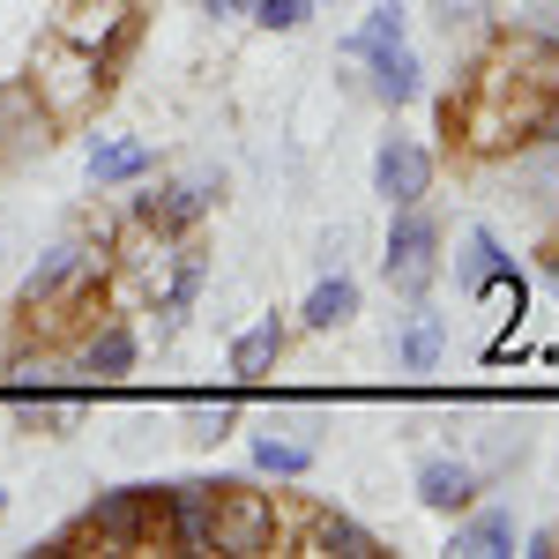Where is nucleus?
I'll return each instance as SVG.
<instances>
[{"label": "nucleus", "mask_w": 559, "mask_h": 559, "mask_svg": "<svg viewBox=\"0 0 559 559\" xmlns=\"http://www.w3.org/2000/svg\"><path fill=\"white\" fill-rule=\"evenodd\" d=\"M68 545H112V552L173 545V492H165V485H112V492H97L68 530L45 537V552H68Z\"/></svg>", "instance_id": "1"}, {"label": "nucleus", "mask_w": 559, "mask_h": 559, "mask_svg": "<svg viewBox=\"0 0 559 559\" xmlns=\"http://www.w3.org/2000/svg\"><path fill=\"white\" fill-rule=\"evenodd\" d=\"M216 492V552H239V559H261L284 545V515H276V492H261L247 477H224L210 485Z\"/></svg>", "instance_id": "2"}, {"label": "nucleus", "mask_w": 559, "mask_h": 559, "mask_svg": "<svg viewBox=\"0 0 559 559\" xmlns=\"http://www.w3.org/2000/svg\"><path fill=\"white\" fill-rule=\"evenodd\" d=\"M381 269H388V292H403V299H426L432 276H440V216H426L418 202H411V210H395Z\"/></svg>", "instance_id": "3"}, {"label": "nucleus", "mask_w": 559, "mask_h": 559, "mask_svg": "<svg viewBox=\"0 0 559 559\" xmlns=\"http://www.w3.org/2000/svg\"><path fill=\"white\" fill-rule=\"evenodd\" d=\"M216 194H224V179H216V173L165 179L157 194H134V224L157 231V239H179V231H194V224L216 210Z\"/></svg>", "instance_id": "4"}, {"label": "nucleus", "mask_w": 559, "mask_h": 559, "mask_svg": "<svg viewBox=\"0 0 559 559\" xmlns=\"http://www.w3.org/2000/svg\"><path fill=\"white\" fill-rule=\"evenodd\" d=\"M373 194H381L388 210H411V202L432 194V150L418 134H381V150H373Z\"/></svg>", "instance_id": "5"}, {"label": "nucleus", "mask_w": 559, "mask_h": 559, "mask_svg": "<svg viewBox=\"0 0 559 559\" xmlns=\"http://www.w3.org/2000/svg\"><path fill=\"white\" fill-rule=\"evenodd\" d=\"M38 90H45V112H52V120H75L90 97L105 90V60L83 52L75 38H60V52L38 68Z\"/></svg>", "instance_id": "6"}, {"label": "nucleus", "mask_w": 559, "mask_h": 559, "mask_svg": "<svg viewBox=\"0 0 559 559\" xmlns=\"http://www.w3.org/2000/svg\"><path fill=\"white\" fill-rule=\"evenodd\" d=\"M134 358H142V336H134V321L105 313V321H90L83 344H75V373H90V381H128Z\"/></svg>", "instance_id": "7"}, {"label": "nucleus", "mask_w": 559, "mask_h": 559, "mask_svg": "<svg viewBox=\"0 0 559 559\" xmlns=\"http://www.w3.org/2000/svg\"><path fill=\"white\" fill-rule=\"evenodd\" d=\"M440 358H448V313L411 299L403 321H395V366L403 373H440Z\"/></svg>", "instance_id": "8"}, {"label": "nucleus", "mask_w": 559, "mask_h": 559, "mask_svg": "<svg viewBox=\"0 0 559 559\" xmlns=\"http://www.w3.org/2000/svg\"><path fill=\"white\" fill-rule=\"evenodd\" d=\"M173 269H165V292H157V329L173 336L179 321L194 313V299H202V284H210V247H194V239H179L173 254Z\"/></svg>", "instance_id": "9"}, {"label": "nucleus", "mask_w": 559, "mask_h": 559, "mask_svg": "<svg viewBox=\"0 0 559 559\" xmlns=\"http://www.w3.org/2000/svg\"><path fill=\"white\" fill-rule=\"evenodd\" d=\"M90 187L97 194H112V187H142V179L157 173V150L150 142H134V134H105V142H90Z\"/></svg>", "instance_id": "10"}, {"label": "nucleus", "mask_w": 559, "mask_h": 559, "mask_svg": "<svg viewBox=\"0 0 559 559\" xmlns=\"http://www.w3.org/2000/svg\"><path fill=\"white\" fill-rule=\"evenodd\" d=\"M477 492H485V477H477V463H463V455H426V463H418V500H426L432 515H463Z\"/></svg>", "instance_id": "11"}, {"label": "nucleus", "mask_w": 559, "mask_h": 559, "mask_svg": "<svg viewBox=\"0 0 559 559\" xmlns=\"http://www.w3.org/2000/svg\"><path fill=\"white\" fill-rule=\"evenodd\" d=\"M173 492V552H216V492L202 477L165 485Z\"/></svg>", "instance_id": "12"}, {"label": "nucleus", "mask_w": 559, "mask_h": 559, "mask_svg": "<svg viewBox=\"0 0 559 559\" xmlns=\"http://www.w3.org/2000/svg\"><path fill=\"white\" fill-rule=\"evenodd\" d=\"M284 344H292V329H284V321H276V313H261L254 329H239V336H231V381H269V373H276V358H284Z\"/></svg>", "instance_id": "13"}, {"label": "nucleus", "mask_w": 559, "mask_h": 559, "mask_svg": "<svg viewBox=\"0 0 559 559\" xmlns=\"http://www.w3.org/2000/svg\"><path fill=\"white\" fill-rule=\"evenodd\" d=\"M15 432H68L83 426V395H52V388H8Z\"/></svg>", "instance_id": "14"}, {"label": "nucleus", "mask_w": 559, "mask_h": 559, "mask_svg": "<svg viewBox=\"0 0 559 559\" xmlns=\"http://www.w3.org/2000/svg\"><path fill=\"white\" fill-rule=\"evenodd\" d=\"M350 313H358V276H344V269H336V276H321V284L306 292V306H299V321L313 329V336L344 329Z\"/></svg>", "instance_id": "15"}, {"label": "nucleus", "mask_w": 559, "mask_h": 559, "mask_svg": "<svg viewBox=\"0 0 559 559\" xmlns=\"http://www.w3.org/2000/svg\"><path fill=\"white\" fill-rule=\"evenodd\" d=\"M366 68H373V97L381 105H411L418 97V52L411 45H381V52H366Z\"/></svg>", "instance_id": "16"}, {"label": "nucleus", "mask_w": 559, "mask_h": 559, "mask_svg": "<svg viewBox=\"0 0 559 559\" xmlns=\"http://www.w3.org/2000/svg\"><path fill=\"white\" fill-rule=\"evenodd\" d=\"M306 552H329V559H381V537L358 530L350 515H313L306 530Z\"/></svg>", "instance_id": "17"}, {"label": "nucleus", "mask_w": 559, "mask_h": 559, "mask_svg": "<svg viewBox=\"0 0 559 559\" xmlns=\"http://www.w3.org/2000/svg\"><path fill=\"white\" fill-rule=\"evenodd\" d=\"M247 455H254V471L261 477H306L313 471V448H306V440H292V432H254V440H247Z\"/></svg>", "instance_id": "18"}, {"label": "nucleus", "mask_w": 559, "mask_h": 559, "mask_svg": "<svg viewBox=\"0 0 559 559\" xmlns=\"http://www.w3.org/2000/svg\"><path fill=\"white\" fill-rule=\"evenodd\" d=\"M500 269H508V254H500V239H492V231H485V224H477V231H463V254H455V284H463V292H485V284H492V276H500Z\"/></svg>", "instance_id": "19"}, {"label": "nucleus", "mask_w": 559, "mask_h": 559, "mask_svg": "<svg viewBox=\"0 0 559 559\" xmlns=\"http://www.w3.org/2000/svg\"><path fill=\"white\" fill-rule=\"evenodd\" d=\"M455 552H471V559H508V552H515V515H500V508L471 515L463 530H455Z\"/></svg>", "instance_id": "20"}, {"label": "nucleus", "mask_w": 559, "mask_h": 559, "mask_svg": "<svg viewBox=\"0 0 559 559\" xmlns=\"http://www.w3.org/2000/svg\"><path fill=\"white\" fill-rule=\"evenodd\" d=\"M381 45H403V8H395V0H381V8L350 31L344 52H350V60H366V52H381Z\"/></svg>", "instance_id": "21"}, {"label": "nucleus", "mask_w": 559, "mask_h": 559, "mask_svg": "<svg viewBox=\"0 0 559 559\" xmlns=\"http://www.w3.org/2000/svg\"><path fill=\"white\" fill-rule=\"evenodd\" d=\"M231 426H239V403H231V395H216V403H187V440L216 448Z\"/></svg>", "instance_id": "22"}, {"label": "nucleus", "mask_w": 559, "mask_h": 559, "mask_svg": "<svg viewBox=\"0 0 559 559\" xmlns=\"http://www.w3.org/2000/svg\"><path fill=\"white\" fill-rule=\"evenodd\" d=\"M515 31L522 38L559 45V0H515Z\"/></svg>", "instance_id": "23"}, {"label": "nucleus", "mask_w": 559, "mask_h": 559, "mask_svg": "<svg viewBox=\"0 0 559 559\" xmlns=\"http://www.w3.org/2000/svg\"><path fill=\"white\" fill-rule=\"evenodd\" d=\"M485 15H492V0H432V23H440L448 38H455V31H477Z\"/></svg>", "instance_id": "24"}, {"label": "nucleus", "mask_w": 559, "mask_h": 559, "mask_svg": "<svg viewBox=\"0 0 559 559\" xmlns=\"http://www.w3.org/2000/svg\"><path fill=\"white\" fill-rule=\"evenodd\" d=\"M247 15H254L261 31H299L306 15H313V0H254Z\"/></svg>", "instance_id": "25"}, {"label": "nucleus", "mask_w": 559, "mask_h": 559, "mask_svg": "<svg viewBox=\"0 0 559 559\" xmlns=\"http://www.w3.org/2000/svg\"><path fill=\"white\" fill-rule=\"evenodd\" d=\"M254 0H202V15H247Z\"/></svg>", "instance_id": "26"}, {"label": "nucleus", "mask_w": 559, "mask_h": 559, "mask_svg": "<svg viewBox=\"0 0 559 559\" xmlns=\"http://www.w3.org/2000/svg\"><path fill=\"white\" fill-rule=\"evenodd\" d=\"M0 515H8V492H0Z\"/></svg>", "instance_id": "27"}, {"label": "nucleus", "mask_w": 559, "mask_h": 559, "mask_svg": "<svg viewBox=\"0 0 559 559\" xmlns=\"http://www.w3.org/2000/svg\"><path fill=\"white\" fill-rule=\"evenodd\" d=\"M0 254H8V247H0Z\"/></svg>", "instance_id": "28"}]
</instances>
